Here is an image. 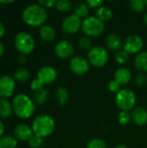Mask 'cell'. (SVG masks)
<instances>
[{
  "mask_svg": "<svg viewBox=\"0 0 147 148\" xmlns=\"http://www.w3.org/2000/svg\"><path fill=\"white\" fill-rule=\"evenodd\" d=\"M23 21L33 27H41L45 24L48 18L46 9L37 3H30L27 5L22 12Z\"/></svg>",
  "mask_w": 147,
  "mask_h": 148,
  "instance_id": "cell-1",
  "label": "cell"
},
{
  "mask_svg": "<svg viewBox=\"0 0 147 148\" xmlns=\"http://www.w3.org/2000/svg\"><path fill=\"white\" fill-rule=\"evenodd\" d=\"M12 108L15 114L22 119L31 117L36 110L34 101L26 94L20 93L16 95L12 100Z\"/></svg>",
  "mask_w": 147,
  "mask_h": 148,
  "instance_id": "cell-2",
  "label": "cell"
},
{
  "mask_svg": "<svg viewBox=\"0 0 147 148\" xmlns=\"http://www.w3.org/2000/svg\"><path fill=\"white\" fill-rule=\"evenodd\" d=\"M31 127L34 134L42 138H46L55 132V121L49 114H42L34 119Z\"/></svg>",
  "mask_w": 147,
  "mask_h": 148,
  "instance_id": "cell-3",
  "label": "cell"
},
{
  "mask_svg": "<svg viewBox=\"0 0 147 148\" xmlns=\"http://www.w3.org/2000/svg\"><path fill=\"white\" fill-rule=\"evenodd\" d=\"M106 29L105 23L99 19L96 16H89L82 20L81 30L84 36L90 38H95L101 36Z\"/></svg>",
  "mask_w": 147,
  "mask_h": 148,
  "instance_id": "cell-4",
  "label": "cell"
},
{
  "mask_svg": "<svg viewBox=\"0 0 147 148\" xmlns=\"http://www.w3.org/2000/svg\"><path fill=\"white\" fill-rule=\"evenodd\" d=\"M136 103V95L130 88H121L115 95V104L120 111H132L135 108Z\"/></svg>",
  "mask_w": 147,
  "mask_h": 148,
  "instance_id": "cell-5",
  "label": "cell"
},
{
  "mask_svg": "<svg viewBox=\"0 0 147 148\" xmlns=\"http://www.w3.org/2000/svg\"><path fill=\"white\" fill-rule=\"evenodd\" d=\"M14 46L21 55H29L35 49L36 42L34 37L26 31H19L14 36Z\"/></svg>",
  "mask_w": 147,
  "mask_h": 148,
  "instance_id": "cell-6",
  "label": "cell"
},
{
  "mask_svg": "<svg viewBox=\"0 0 147 148\" xmlns=\"http://www.w3.org/2000/svg\"><path fill=\"white\" fill-rule=\"evenodd\" d=\"M88 60L93 67L103 68L109 60L107 49L101 45H94L88 51Z\"/></svg>",
  "mask_w": 147,
  "mask_h": 148,
  "instance_id": "cell-7",
  "label": "cell"
},
{
  "mask_svg": "<svg viewBox=\"0 0 147 148\" xmlns=\"http://www.w3.org/2000/svg\"><path fill=\"white\" fill-rule=\"evenodd\" d=\"M82 20L74 13L67 15L62 21V29L68 35H75L81 29Z\"/></svg>",
  "mask_w": 147,
  "mask_h": 148,
  "instance_id": "cell-8",
  "label": "cell"
},
{
  "mask_svg": "<svg viewBox=\"0 0 147 148\" xmlns=\"http://www.w3.org/2000/svg\"><path fill=\"white\" fill-rule=\"evenodd\" d=\"M144 48V41L138 35H130L123 41V48L126 52L130 54H136L142 52Z\"/></svg>",
  "mask_w": 147,
  "mask_h": 148,
  "instance_id": "cell-9",
  "label": "cell"
},
{
  "mask_svg": "<svg viewBox=\"0 0 147 148\" xmlns=\"http://www.w3.org/2000/svg\"><path fill=\"white\" fill-rule=\"evenodd\" d=\"M69 69L76 75H84L90 69V63L88 60L81 56H73L69 61Z\"/></svg>",
  "mask_w": 147,
  "mask_h": 148,
  "instance_id": "cell-10",
  "label": "cell"
},
{
  "mask_svg": "<svg viewBox=\"0 0 147 148\" xmlns=\"http://www.w3.org/2000/svg\"><path fill=\"white\" fill-rule=\"evenodd\" d=\"M55 54L61 59H71L74 56V45L68 40H61L55 45Z\"/></svg>",
  "mask_w": 147,
  "mask_h": 148,
  "instance_id": "cell-11",
  "label": "cell"
},
{
  "mask_svg": "<svg viewBox=\"0 0 147 148\" xmlns=\"http://www.w3.org/2000/svg\"><path fill=\"white\" fill-rule=\"evenodd\" d=\"M16 88V82L10 75H5L0 76V97L8 98L11 96Z\"/></svg>",
  "mask_w": 147,
  "mask_h": 148,
  "instance_id": "cell-12",
  "label": "cell"
},
{
  "mask_svg": "<svg viewBox=\"0 0 147 148\" xmlns=\"http://www.w3.org/2000/svg\"><path fill=\"white\" fill-rule=\"evenodd\" d=\"M57 71L52 66H42L41 67L36 74V77L44 84H51L57 79Z\"/></svg>",
  "mask_w": 147,
  "mask_h": 148,
  "instance_id": "cell-13",
  "label": "cell"
},
{
  "mask_svg": "<svg viewBox=\"0 0 147 148\" xmlns=\"http://www.w3.org/2000/svg\"><path fill=\"white\" fill-rule=\"evenodd\" d=\"M15 137L23 141H29L31 137L34 135V132L32 130V127L25 123L18 124L15 127L14 129Z\"/></svg>",
  "mask_w": 147,
  "mask_h": 148,
  "instance_id": "cell-14",
  "label": "cell"
},
{
  "mask_svg": "<svg viewBox=\"0 0 147 148\" xmlns=\"http://www.w3.org/2000/svg\"><path fill=\"white\" fill-rule=\"evenodd\" d=\"M132 121L139 126L144 127L147 124V110L143 107H137L131 112Z\"/></svg>",
  "mask_w": 147,
  "mask_h": 148,
  "instance_id": "cell-15",
  "label": "cell"
},
{
  "mask_svg": "<svg viewBox=\"0 0 147 148\" xmlns=\"http://www.w3.org/2000/svg\"><path fill=\"white\" fill-rule=\"evenodd\" d=\"M105 44L107 49H108L111 51H114L115 53L123 48L122 39L117 34L114 33H110L106 36Z\"/></svg>",
  "mask_w": 147,
  "mask_h": 148,
  "instance_id": "cell-16",
  "label": "cell"
},
{
  "mask_svg": "<svg viewBox=\"0 0 147 148\" xmlns=\"http://www.w3.org/2000/svg\"><path fill=\"white\" fill-rule=\"evenodd\" d=\"M132 72L130 69L125 67L119 68L115 72H114V80L119 82L121 86L128 84L131 80H132Z\"/></svg>",
  "mask_w": 147,
  "mask_h": 148,
  "instance_id": "cell-17",
  "label": "cell"
},
{
  "mask_svg": "<svg viewBox=\"0 0 147 148\" xmlns=\"http://www.w3.org/2000/svg\"><path fill=\"white\" fill-rule=\"evenodd\" d=\"M39 36L42 41L50 42L56 38V31L51 25L44 24L39 28Z\"/></svg>",
  "mask_w": 147,
  "mask_h": 148,
  "instance_id": "cell-18",
  "label": "cell"
},
{
  "mask_svg": "<svg viewBox=\"0 0 147 148\" xmlns=\"http://www.w3.org/2000/svg\"><path fill=\"white\" fill-rule=\"evenodd\" d=\"M134 66L140 73H146L147 51H142L136 55L134 58Z\"/></svg>",
  "mask_w": 147,
  "mask_h": 148,
  "instance_id": "cell-19",
  "label": "cell"
},
{
  "mask_svg": "<svg viewBox=\"0 0 147 148\" xmlns=\"http://www.w3.org/2000/svg\"><path fill=\"white\" fill-rule=\"evenodd\" d=\"M73 10H74V14L75 16H77L78 17H80L81 19H85L88 16H89V8L88 6V4L86 3V2H80L77 3L74 7H73Z\"/></svg>",
  "mask_w": 147,
  "mask_h": 148,
  "instance_id": "cell-20",
  "label": "cell"
},
{
  "mask_svg": "<svg viewBox=\"0 0 147 148\" xmlns=\"http://www.w3.org/2000/svg\"><path fill=\"white\" fill-rule=\"evenodd\" d=\"M69 99L68 90L65 87H58L55 90V100L60 106L67 104Z\"/></svg>",
  "mask_w": 147,
  "mask_h": 148,
  "instance_id": "cell-21",
  "label": "cell"
},
{
  "mask_svg": "<svg viewBox=\"0 0 147 148\" xmlns=\"http://www.w3.org/2000/svg\"><path fill=\"white\" fill-rule=\"evenodd\" d=\"M13 112L12 103L5 98H0V117L8 118Z\"/></svg>",
  "mask_w": 147,
  "mask_h": 148,
  "instance_id": "cell-22",
  "label": "cell"
},
{
  "mask_svg": "<svg viewBox=\"0 0 147 148\" xmlns=\"http://www.w3.org/2000/svg\"><path fill=\"white\" fill-rule=\"evenodd\" d=\"M95 16L99 19H101L102 22L105 23V22L110 21L113 17V13L112 10H110L108 7H106L103 5L95 10Z\"/></svg>",
  "mask_w": 147,
  "mask_h": 148,
  "instance_id": "cell-23",
  "label": "cell"
},
{
  "mask_svg": "<svg viewBox=\"0 0 147 148\" xmlns=\"http://www.w3.org/2000/svg\"><path fill=\"white\" fill-rule=\"evenodd\" d=\"M49 91L43 88L36 92H35L34 96H33V101L35 103H36L38 105H42L49 100Z\"/></svg>",
  "mask_w": 147,
  "mask_h": 148,
  "instance_id": "cell-24",
  "label": "cell"
},
{
  "mask_svg": "<svg viewBox=\"0 0 147 148\" xmlns=\"http://www.w3.org/2000/svg\"><path fill=\"white\" fill-rule=\"evenodd\" d=\"M29 76H30V74L29 70L25 68H19L14 73V79L21 82L28 81Z\"/></svg>",
  "mask_w": 147,
  "mask_h": 148,
  "instance_id": "cell-25",
  "label": "cell"
},
{
  "mask_svg": "<svg viewBox=\"0 0 147 148\" xmlns=\"http://www.w3.org/2000/svg\"><path fill=\"white\" fill-rule=\"evenodd\" d=\"M129 7L135 12H142L147 8V0H131Z\"/></svg>",
  "mask_w": 147,
  "mask_h": 148,
  "instance_id": "cell-26",
  "label": "cell"
},
{
  "mask_svg": "<svg viewBox=\"0 0 147 148\" xmlns=\"http://www.w3.org/2000/svg\"><path fill=\"white\" fill-rule=\"evenodd\" d=\"M73 4L69 0H58L56 1L55 8L62 13H68L73 9Z\"/></svg>",
  "mask_w": 147,
  "mask_h": 148,
  "instance_id": "cell-27",
  "label": "cell"
},
{
  "mask_svg": "<svg viewBox=\"0 0 147 148\" xmlns=\"http://www.w3.org/2000/svg\"><path fill=\"white\" fill-rule=\"evenodd\" d=\"M3 148H16L17 139L11 135H4L1 138Z\"/></svg>",
  "mask_w": 147,
  "mask_h": 148,
  "instance_id": "cell-28",
  "label": "cell"
},
{
  "mask_svg": "<svg viewBox=\"0 0 147 148\" xmlns=\"http://www.w3.org/2000/svg\"><path fill=\"white\" fill-rule=\"evenodd\" d=\"M117 121H118L120 125H121V126H127L132 121L131 113H129L127 111H120L118 114Z\"/></svg>",
  "mask_w": 147,
  "mask_h": 148,
  "instance_id": "cell-29",
  "label": "cell"
},
{
  "mask_svg": "<svg viewBox=\"0 0 147 148\" xmlns=\"http://www.w3.org/2000/svg\"><path fill=\"white\" fill-rule=\"evenodd\" d=\"M114 60L120 65L126 64L129 60V54L127 52H126L124 49H120V50H119L118 52L115 53Z\"/></svg>",
  "mask_w": 147,
  "mask_h": 148,
  "instance_id": "cell-30",
  "label": "cell"
},
{
  "mask_svg": "<svg viewBox=\"0 0 147 148\" xmlns=\"http://www.w3.org/2000/svg\"><path fill=\"white\" fill-rule=\"evenodd\" d=\"M78 46L82 50H89L93 45H92V40L90 37L87 36H82L78 40Z\"/></svg>",
  "mask_w": 147,
  "mask_h": 148,
  "instance_id": "cell-31",
  "label": "cell"
},
{
  "mask_svg": "<svg viewBox=\"0 0 147 148\" xmlns=\"http://www.w3.org/2000/svg\"><path fill=\"white\" fill-rule=\"evenodd\" d=\"M86 148H107V143L101 138H94L88 143Z\"/></svg>",
  "mask_w": 147,
  "mask_h": 148,
  "instance_id": "cell-32",
  "label": "cell"
},
{
  "mask_svg": "<svg viewBox=\"0 0 147 148\" xmlns=\"http://www.w3.org/2000/svg\"><path fill=\"white\" fill-rule=\"evenodd\" d=\"M28 142L31 148H40L43 145V138L34 134Z\"/></svg>",
  "mask_w": 147,
  "mask_h": 148,
  "instance_id": "cell-33",
  "label": "cell"
},
{
  "mask_svg": "<svg viewBox=\"0 0 147 148\" xmlns=\"http://www.w3.org/2000/svg\"><path fill=\"white\" fill-rule=\"evenodd\" d=\"M147 76L145 73H140L138 74L135 77V83L139 87H143L146 84Z\"/></svg>",
  "mask_w": 147,
  "mask_h": 148,
  "instance_id": "cell-34",
  "label": "cell"
},
{
  "mask_svg": "<svg viewBox=\"0 0 147 148\" xmlns=\"http://www.w3.org/2000/svg\"><path fill=\"white\" fill-rule=\"evenodd\" d=\"M107 88H108V90H109L111 93L117 94V93L121 89V85H120L119 82H117L113 79V80H112V81L109 82Z\"/></svg>",
  "mask_w": 147,
  "mask_h": 148,
  "instance_id": "cell-35",
  "label": "cell"
},
{
  "mask_svg": "<svg viewBox=\"0 0 147 148\" xmlns=\"http://www.w3.org/2000/svg\"><path fill=\"white\" fill-rule=\"evenodd\" d=\"M29 87H30V88H31L34 92H36V91H38V90L43 88L44 84L36 77V78H35V79L32 80V82H30Z\"/></svg>",
  "mask_w": 147,
  "mask_h": 148,
  "instance_id": "cell-36",
  "label": "cell"
},
{
  "mask_svg": "<svg viewBox=\"0 0 147 148\" xmlns=\"http://www.w3.org/2000/svg\"><path fill=\"white\" fill-rule=\"evenodd\" d=\"M86 3L88 4L89 9H94L96 10L100 7L103 6L104 2L102 0H88L86 1Z\"/></svg>",
  "mask_w": 147,
  "mask_h": 148,
  "instance_id": "cell-37",
  "label": "cell"
},
{
  "mask_svg": "<svg viewBox=\"0 0 147 148\" xmlns=\"http://www.w3.org/2000/svg\"><path fill=\"white\" fill-rule=\"evenodd\" d=\"M38 3L42 6L44 9H51L55 7L56 1L55 0H39Z\"/></svg>",
  "mask_w": 147,
  "mask_h": 148,
  "instance_id": "cell-38",
  "label": "cell"
},
{
  "mask_svg": "<svg viewBox=\"0 0 147 148\" xmlns=\"http://www.w3.org/2000/svg\"><path fill=\"white\" fill-rule=\"evenodd\" d=\"M5 34V26L4 24L0 21V37H2Z\"/></svg>",
  "mask_w": 147,
  "mask_h": 148,
  "instance_id": "cell-39",
  "label": "cell"
},
{
  "mask_svg": "<svg viewBox=\"0 0 147 148\" xmlns=\"http://www.w3.org/2000/svg\"><path fill=\"white\" fill-rule=\"evenodd\" d=\"M17 61H18V62H20V63H24V62H26V57H25V56H24V55L19 56L17 57Z\"/></svg>",
  "mask_w": 147,
  "mask_h": 148,
  "instance_id": "cell-40",
  "label": "cell"
},
{
  "mask_svg": "<svg viewBox=\"0 0 147 148\" xmlns=\"http://www.w3.org/2000/svg\"><path fill=\"white\" fill-rule=\"evenodd\" d=\"M3 132H4V125H3V121L0 120V139L3 137Z\"/></svg>",
  "mask_w": 147,
  "mask_h": 148,
  "instance_id": "cell-41",
  "label": "cell"
},
{
  "mask_svg": "<svg viewBox=\"0 0 147 148\" xmlns=\"http://www.w3.org/2000/svg\"><path fill=\"white\" fill-rule=\"evenodd\" d=\"M4 49H5L4 45L3 44V42H0V57L3 55V53H4Z\"/></svg>",
  "mask_w": 147,
  "mask_h": 148,
  "instance_id": "cell-42",
  "label": "cell"
},
{
  "mask_svg": "<svg viewBox=\"0 0 147 148\" xmlns=\"http://www.w3.org/2000/svg\"><path fill=\"white\" fill-rule=\"evenodd\" d=\"M13 2H14V0H0L1 4H8V3H13Z\"/></svg>",
  "mask_w": 147,
  "mask_h": 148,
  "instance_id": "cell-43",
  "label": "cell"
},
{
  "mask_svg": "<svg viewBox=\"0 0 147 148\" xmlns=\"http://www.w3.org/2000/svg\"><path fill=\"white\" fill-rule=\"evenodd\" d=\"M113 148H128L126 145H124V144H120V145H117V146H115Z\"/></svg>",
  "mask_w": 147,
  "mask_h": 148,
  "instance_id": "cell-44",
  "label": "cell"
},
{
  "mask_svg": "<svg viewBox=\"0 0 147 148\" xmlns=\"http://www.w3.org/2000/svg\"><path fill=\"white\" fill-rule=\"evenodd\" d=\"M143 21H144L145 24H146L147 25V12L144 15V16H143Z\"/></svg>",
  "mask_w": 147,
  "mask_h": 148,
  "instance_id": "cell-45",
  "label": "cell"
},
{
  "mask_svg": "<svg viewBox=\"0 0 147 148\" xmlns=\"http://www.w3.org/2000/svg\"><path fill=\"white\" fill-rule=\"evenodd\" d=\"M0 148H3V145H2V142H1V139H0Z\"/></svg>",
  "mask_w": 147,
  "mask_h": 148,
  "instance_id": "cell-46",
  "label": "cell"
}]
</instances>
